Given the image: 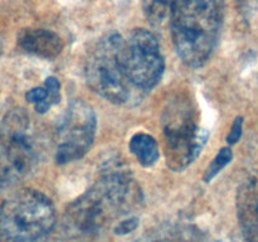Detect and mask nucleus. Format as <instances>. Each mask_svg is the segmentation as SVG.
Instances as JSON below:
<instances>
[{
  "mask_svg": "<svg viewBox=\"0 0 258 242\" xmlns=\"http://www.w3.org/2000/svg\"><path fill=\"white\" fill-rule=\"evenodd\" d=\"M139 192L133 176L121 168H110L100 180L68 207L64 217L67 233L90 239L106 227L127 218L138 204Z\"/></svg>",
  "mask_w": 258,
  "mask_h": 242,
  "instance_id": "1",
  "label": "nucleus"
},
{
  "mask_svg": "<svg viewBox=\"0 0 258 242\" xmlns=\"http://www.w3.org/2000/svg\"><path fill=\"white\" fill-rule=\"evenodd\" d=\"M221 25L219 0H173L171 38L176 53L185 65L201 67L209 59Z\"/></svg>",
  "mask_w": 258,
  "mask_h": 242,
  "instance_id": "2",
  "label": "nucleus"
},
{
  "mask_svg": "<svg viewBox=\"0 0 258 242\" xmlns=\"http://www.w3.org/2000/svg\"><path fill=\"white\" fill-rule=\"evenodd\" d=\"M55 223L52 202L42 192L24 189L0 206V242H35Z\"/></svg>",
  "mask_w": 258,
  "mask_h": 242,
  "instance_id": "3",
  "label": "nucleus"
},
{
  "mask_svg": "<svg viewBox=\"0 0 258 242\" xmlns=\"http://www.w3.org/2000/svg\"><path fill=\"white\" fill-rule=\"evenodd\" d=\"M123 39L118 33H107L91 48L85 62L88 86L113 103L127 102L134 88L123 65Z\"/></svg>",
  "mask_w": 258,
  "mask_h": 242,
  "instance_id": "4",
  "label": "nucleus"
},
{
  "mask_svg": "<svg viewBox=\"0 0 258 242\" xmlns=\"http://www.w3.org/2000/svg\"><path fill=\"white\" fill-rule=\"evenodd\" d=\"M163 130L168 165L183 170L199 156L208 133L199 125L196 110L186 98H175L166 106Z\"/></svg>",
  "mask_w": 258,
  "mask_h": 242,
  "instance_id": "5",
  "label": "nucleus"
},
{
  "mask_svg": "<svg viewBox=\"0 0 258 242\" xmlns=\"http://www.w3.org/2000/svg\"><path fill=\"white\" fill-rule=\"evenodd\" d=\"M37 156L29 116L24 110L10 111L0 129V180H14L27 174Z\"/></svg>",
  "mask_w": 258,
  "mask_h": 242,
  "instance_id": "6",
  "label": "nucleus"
},
{
  "mask_svg": "<svg viewBox=\"0 0 258 242\" xmlns=\"http://www.w3.org/2000/svg\"><path fill=\"white\" fill-rule=\"evenodd\" d=\"M123 65L134 88L145 91L160 82L165 62L155 35L148 29L136 28L123 39Z\"/></svg>",
  "mask_w": 258,
  "mask_h": 242,
  "instance_id": "7",
  "label": "nucleus"
},
{
  "mask_svg": "<svg viewBox=\"0 0 258 242\" xmlns=\"http://www.w3.org/2000/svg\"><path fill=\"white\" fill-rule=\"evenodd\" d=\"M97 121L93 108L85 101L71 102L55 130V160L66 164L81 159L95 139Z\"/></svg>",
  "mask_w": 258,
  "mask_h": 242,
  "instance_id": "8",
  "label": "nucleus"
},
{
  "mask_svg": "<svg viewBox=\"0 0 258 242\" xmlns=\"http://www.w3.org/2000/svg\"><path fill=\"white\" fill-rule=\"evenodd\" d=\"M237 211L242 232L247 242H258V170L239 187Z\"/></svg>",
  "mask_w": 258,
  "mask_h": 242,
  "instance_id": "9",
  "label": "nucleus"
},
{
  "mask_svg": "<svg viewBox=\"0 0 258 242\" xmlns=\"http://www.w3.org/2000/svg\"><path fill=\"white\" fill-rule=\"evenodd\" d=\"M18 44L25 52L45 59H53L60 54L63 42L57 33L47 29L27 28L18 34Z\"/></svg>",
  "mask_w": 258,
  "mask_h": 242,
  "instance_id": "10",
  "label": "nucleus"
},
{
  "mask_svg": "<svg viewBox=\"0 0 258 242\" xmlns=\"http://www.w3.org/2000/svg\"><path fill=\"white\" fill-rule=\"evenodd\" d=\"M59 81L55 77L50 76L45 80L44 86L42 87H34L29 90L25 95L27 101L34 105L37 112L45 113L53 105L59 102Z\"/></svg>",
  "mask_w": 258,
  "mask_h": 242,
  "instance_id": "11",
  "label": "nucleus"
},
{
  "mask_svg": "<svg viewBox=\"0 0 258 242\" xmlns=\"http://www.w3.org/2000/svg\"><path fill=\"white\" fill-rule=\"evenodd\" d=\"M128 148L143 166H153L160 155L155 138L146 133L134 134L128 141Z\"/></svg>",
  "mask_w": 258,
  "mask_h": 242,
  "instance_id": "12",
  "label": "nucleus"
},
{
  "mask_svg": "<svg viewBox=\"0 0 258 242\" xmlns=\"http://www.w3.org/2000/svg\"><path fill=\"white\" fill-rule=\"evenodd\" d=\"M173 0H143L145 18L153 27L161 28L170 23Z\"/></svg>",
  "mask_w": 258,
  "mask_h": 242,
  "instance_id": "13",
  "label": "nucleus"
},
{
  "mask_svg": "<svg viewBox=\"0 0 258 242\" xmlns=\"http://www.w3.org/2000/svg\"><path fill=\"white\" fill-rule=\"evenodd\" d=\"M232 158H233V153H232V149L226 146V148H222L218 151V154L216 155V158L212 160V163L209 164L208 168L206 169V173H204V182L209 183L219 171L223 168H226L229 163H231Z\"/></svg>",
  "mask_w": 258,
  "mask_h": 242,
  "instance_id": "14",
  "label": "nucleus"
},
{
  "mask_svg": "<svg viewBox=\"0 0 258 242\" xmlns=\"http://www.w3.org/2000/svg\"><path fill=\"white\" fill-rule=\"evenodd\" d=\"M139 226V218L136 216H130L127 218H123L113 227V233L118 236H123L130 232L135 231Z\"/></svg>",
  "mask_w": 258,
  "mask_h": 242,
  "instance_id": "15",
  "label": "nucleus"
},
{
  "mask_svg": "<svg viewBox=\"0 0 258 242\" xmlns=\"http://www.w3.org/2000/svg\"><path fill=\"white\" fill-rule=\"evenodd\" d=\"M242 130H243V118H242L241 116H238V117L234 118L233 124H232L231 130H229L228 136H227V143H228L229 145L236 144L237 141L241 139Z\"/></svg>",
  "mask_w": 258,
  "mask_h": 242,
  "instance_id": "16",
  "label": "nucleus"
},
{
  "mask_svg": "<svg viewBox=\"0 0 258 242\" xmlns=\"http://www.w3.org/2000/svg\"><path fill=\"white\" fill-rule=\"evenodd\" d=\"M35 242H60V241H58V239H55V238H49L48 236H45V237H43V238L38 239V241H35Z\"/></svg>",
  "mask_w": 258,
  "mask_h": 242,
  "instance_id": "17",
  "label": "nucleus"
},
{
  "mask_svg": "<svg viewBox=\"0 0 258 242\" xmlns=\"http://www.w3.org/2000/svg\"><path fill=\"white\" fill-rule=\"evenodd\" d=\"M2 49H3V43H2V38H0V53H2Z\"/></svg>",
  "mask_w": 258,
  "mask_h": 242,
  "instance_id": "18",
  "label": "nucleus"
},
{
  "mask_svg": "<svg viewBox=\"0 0 258 242\" xmlns=\"http://www.w3.org/2000/svg\"><path fill=\"white\" fill-rule=\"evenodd\" d=\"M163 242H166V241H163Z\"/></svg>",
  "mask_w": 258,
  "mask_h": 242,
  "instance_id": "19",
  "label": "nucleus"
}]
</instances>
